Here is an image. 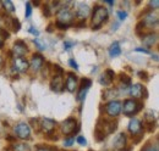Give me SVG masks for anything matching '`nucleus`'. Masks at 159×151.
<instances>
[{"label": "nucleus", "instance_id": "1", "mask_svg": "<svg viewBox=\"0 0 159 151\" xmlns=\"http://www.w3.org/2000/svg\"><path fill=\"white\" fill-rule=\"evenodd\" d=\"M108 16H109V12L104 6H102V5L94 6V11H93V16H92V28L93 29L100 28L102 24L108 19Z\"/></svg>", "mask_w": 159, "mask_h": 151}, {"label": "nucleus", "instance_id": "2", "mask_svg": "<svg viewBox=\"0 0 159 151\" xmlns=\"http://www.w3.org/2000/svg\"><path fill=\"white\" fill-rule=\"evenodd\" d=\"M74 12L66 6V4H65V6L64 7H61L59 9V11H58V14H57V17H58V22H57V26L60 27V28H67L70 24H71V22H72V19H74Z\"/></svg>", "mask_w": 159, "mask_h": 151}, {"label": "nucleus", "instance_id": "3", "mask_svg": "<svg viewBox=\"0 0 159 151\" xmlns=\"http://www.w3.org/2000/svg\"><path fill=\"white\" fill-rule=\"evenodd\" d=\"M142 109V104L137 102L134 99H127L124 102V113L126 116H134Z\"/></svg>", "mask_w": 159, "mask_h": 151}, {"label": "nucleus", "instance_id": "4", "mask_svg": "<svg viewBox=\"0 0 159 151\" xmlns=\"http://www.w3.org/2000/svg\"><path fill=\"white\" fill-rule=\"evenodd\" d=\"M55 76L50 83V88L55 92H60L64 88V79H62V70L59 66H55Z\"/></svg>", "mask_w": 159, "mask_h": 151}, {"label": "nucleus", "instance_id": "5", "mask_svg": "<svg viewBox=\"0 0 159 151\" xmlns=\"http://www.w3.org/2000/svg\"><path fill=\"white\" fill-rule=\"evenodd\" d=\"M121 111H122V105H121L120 101L113 100V101H110V102H108L105 105V112L108 113L109 116H111V117L119 116Z\"/></svg>", "mask_w": 159, "mask_h": 151}, {"label": "nucleus", "instance_id": "6", "mask_svg": "<svg viewBox=\"0 0 159 151\" xmlns=\"http://www.w3.org/2000/svg\"><path fill=\"white\" fill-rule=\"evenodd\" d=\"M30 67V62L23 57H15L12 60V70L16 72H26Z\"/></svg>", "mask_w": 159, "mask_h": 151}, {"label": "nucleus", "instance_id": "7", "mask_svg": "<svg viewBox=\"0 0 159 151\" xmlns=\"http://www.w3.org/2000/svg\"><path fill=\"white\" fill-rule=\"evenodd\" d=\"M15 133L17 134V136L20 139H23V140L25 139H30V136H31V128H30V126L27 123L21 122L19 124H16Z\"/></svg>", "mask_w": 159, "mask_h": 151}, {"label": "nucleus", "instance_id": "8", "mask_svg": "<svg viewBox=\"0 0 159 151\" xmlns=\"http://www.w3.org/2000/svg\"><path fill=\"white\" fill-rule=\"evenodd\" d=\"M39 127L42 128V131L44 133L49 134V133H52L55 129L57 122L53 121V119H50V118H42L39 121Z\"/></svg>", "mask_w": 159, "mask_h": 151}, {"label": "nucleus", "instance_id": "9", "mask_svg": "<svg viewBox=\"0 0 159 151\" xmlns=\"http://www.w3.org/2000/svg\"><path fill=\"white\" fill-rule=\"evenodd\" d=\"M91 84H92L91 79H88V78L82 79L81 85H80V90H79V93H77V100H79V101H83V100H84L86 94H87V92H88Z\"/></svg>", "mask_w": 159, "mask_h": 151}, {"label": "nucleus", "instance_id": "10", "mask_svg": "<svg viewBox=\"0 0 159 151\" xmlns=\"http://www.w3.org/2000/svg\"><path fill=\"white\" fill-rule=\"evenodd\" d=\"M76 126H77V122L75 118H67L61 123V132L64 134H71L75 131Z\"/></svg>", "mask_w": 159, "mask_h": 151}, {"label": "nucleus", "instance_id": "11", "mask_svg": "<svg viewBox=\"0 0 159 151\" xmlns=\"http://www.w3.org/2000/svg\"><path fill=\"white\" fill-rule=\"evenodd\" d=\"M77 83H79V78L75 76V73H67L66 82H65V87H66V89H67L70 93H72V92L76 90Z\"/></svg>", "mask_w": 159, "mask_h": 151}, {"label": "nucleus", "instance_id": "12", "mask_svg": "<svg viewBox=\"0 0 159 151\" xmlns=\"http://www.w3.org/2000/svg\"><path fill=\"white\" fill-rule=\"evenodd\" d=\"M143 93H144V87L142 84H139V83L131 85L130 89H129V94L131 96H134V97H136V99H141L143 96Z\"/></svg>", "mask_w": 159, "mask_h": 151}, {"label": "nucleus", "instance_id": "13", "mask_svg": "<svg viewBox=\"0 0 159 151\" xmlns=\"http://www.w3.org/2000/svg\"><path fill=\"white\" fill-rule=\"evenodd\" d=\"M89 14H91V9H89V6H88L87 4H83V2L79 4L77 10H76V16H77L79 19H87Z\"/></svg>", "mask_w": 159, "mask_h": 151}, {"label": "nucleus", "instance_id": "14", "mask_svg": "<svg viewBox=\"0 0 159 151\" xmlns=\"http://www.w3.org/2000/svg\"><path fill=\"white\" fill-rule=\"evenodd\" d=\"M43 63H44V57L42 56L40 54H34L32 58H31V68L33 70V71H39L40 67L43 66Z\"/></svg>", "mask_w": 159, "mask_h": 151}, {"label": "nucleus", "instance_id": "15", "mask_svg": "<svg viewBox=\"0 0 159 151\" xmlns=\"http://www.w3.org/2000/svg\"><path fill=\"white\" fill-rule=\"evenodd\" d=\"M143 24L147 27H156L158 24V15L157 12H149L148 15H146V17L143 19Z\"/></svg>", "mask_w": 159, "mask_h": 151}, {"label": "nucleus", "instance_id": "16", "mask_svg": "<svg viewBox=\"0 0 159 151\" xmlns=\"http://www.w3.org/2000/svg\"><path fill=\"white\" fill-rule=\"evenodd\" d=\"M129 131L132 135H136V134H139L142 132V124L137 118H132L129 123Z\"/></svg>", "mask_w": 159, "mask_h": 151}, {"label": "nucleus", "instance_id": "17", "mask_svg": "<svg viewBox=\"0 0 159 151\" xmlns=\"http://www.w3.org/2000/svg\"><path fill=\"white\" fill-rule=\"evenodd\" d=\"M114 77H115V73H114L111 70H107L103 75L100 76V78H99L100 84H103V85H105V87L109 85V84L113 82Z\"/></svg>", "mask_w": 159, "mask_h": 151}, {"label": "nucleus", "instance_id": "18", "mask_svg": "<svg viewBox=\"0 0 159 151\" xmlns=\"http://www.w3.org/2000/svg\"><path fill=\"white\" fill-rule=\"evenodd\" d=\"M12 53L16 55V57H22L27 53V46L23 41H17L14 48H12Z\"/></svg>", "mask_w": 159, "mask_h": 151}, {"label": "nucleus", "instance_id": "19", "mask_svg": "<svg viewBox=\"0 0 159 151\" xmlns=\"http://www.w3.org/2000/svg\"><path fill=\"white\" fill-rule=\"evenodd\" d=\"M108 53H109V56L110 57H118L121 54V48H120L119 41H114L109 49H108Z\"/></svg>", "mask_w": 159, "mask_h": 151}, {"label": "nucleus", "instance_id": "20", "mask_svg": "<svg viewBox=\"0 0 159 151\" xmlns=\"http://www.w3.org/2000/svg\"><path fill=\"white\" fill-rule=\"evenodd\" d=\"M114 145H115L116 149H122V148L126 146V134L125 133H120L119 135L115 138Z\"/></svg>", "mask_w": 159, "mask_h": 151}, {"label": "nucleus", "instance_id": "21", "mask_svg": "<svg viewBox=\"0 0 159 151\" xmlns=\"http://www.w3.org/2000/svg\"><path fill=\"white\" fill-rule=\"evenodd\" d=\"M157 39H158V37H157L156 33H154V34H153V33H149V34H147V36L143 37L142 41H143V44L147 45V46H153V45L157 43Z\"/></svg>", "mask_w": 159, "mask_h": 151}, {"label": "nucleus", "instance_id": "22", "mask_svg": "<svg viewBox=\"0 0 159 151\" xmlns=\"http://www.w3.org/2000/svg\"><path fill=\"white\" fill-rule=\"evenodd\" d=\"M1 5H2V7H4L7 12H10V14L15 12V6H14L12 1H10V0H4V1H1Z\"/></svg>", "mask_w": 159, "mask_h": 151}, {"label": "nucleus", "instance_id": "23", "mask_svg": "<svg viewBox=\"0 0 159 151\" xmlns=\"http://www.w3.org/2000/svg\"><path fill=\"white\" fill-rule=\"evenodd\" d=\"M14 151H32L31 146L26 143H16L14 145Z\"/></svg>", "mask_w": 159, "mask_h": 151}, {"label": "nucleus", "instance_id": "24", "mask_svg": "<svg viewBox=\"0 0 159 151\" xmlns=\"http://www.w3.org/2000/svg\"><path fill=\"white\" fill-rule=\"evenodd\" d=\"M116 95H118V89H107L103 96L105 100H109V99H114Z\"/></svg>", "mask_w": 159, "mask_h": 151}, {"label": "nucleus", "instance_id": "25", "mask_svg": "<svg viewBox=\"0 0 159 151\" xmlns=\"http://www.w3.org/2000/svg\"><path fill=\"white\" fill-rule=\"evenodd\" d=\"M141 151H159L158 150V146L157 145H153V144H147L143 149Z\"/></svg>", "mask_w": 159, "mask_h": 151}, {"label": "nucleus", "instance_id": "26", "mask_svg": "<svg viewBox=\"0 0 159 151\" xmlns=\"http://www.w3.org/2000/svg\"><path fill=\"white\" fill-rule=\"evenodd\" d=\"M31 15H32V5H31V2H26V12H25V16L28 19V17H31Z\"/></svg>", "mask_w": 159, "mask_h": 151}, {"label": "nucleus", "instance_id": "27", "mask_svg": "<svg viewBox=\"0 0 159 151\" xmlns=\"http://www.w3.org/2000/svg\"><path fill=\"white\" fill-rule=\"evenodd\" d=\"M116 15H118V17H119L120 21H124V19L127 17V12H126V11H122V10H119V11L116 12Z\"/></svg>", "mask_w": 159, "mask_h": 151}, {"label": "nucleus", "instance_id": "28", "mask_svg": "<svg viewBox=\"0 0 159 151\" xmlns=\"http://www.w3.org/2000/svg\"><path fill=\"white\" fill-rule=\"evenodd\" d=\"M74 141H75V138H74V136H70V138H67V139L64 141V145H65V146H71V145L74 144Z\"/></svg>", "mask_w": 159, "mask_h": 151}, {"label": "nucleus", "instance_id": "29", "mask_svg": "<svg viewBox=\"0 0 159 151\" xmlns=\"http://www.w3.org/2000/svg\"><path fill=\"white\" fill-rule=\"evenodd\" d=\"M75 44H76L75 41H65V43H64V48H65V50H69V49L72 48Z\"/></svg>", "mask_w": 159, "mask_h": 151}, {"label": "nucleus", "instance_id": "30", "mask_svg": "<svg viewBox=\"0 0 159 151\" xmlns=\"http://www.w3.org/2000/svg\"><path fill=\"white\" fill-rule=\"evenodd\" d=\"M69 65H70L72 68H75V70H79V65H77V62H76L74 58H70V60H69Z\"/></svg>", "mask_w": 159, "mask_h": 151}, {"label": "nucleus", "instance_id": "31", "mask_svg": "<svg viewBox=\"0 0 159 151\" xmlns=\"http://www.w3.org/2000/svg\"><path fill=\"white\" fill-rule=\"evenodd\" d=\"M36 151H55L52 146H39Z\"/></svg>", "mask_w": 159, "mask_h": 151}, {"label": "nucleus", "instance_id": "32", "mask_svg": "<svg viewBox=\"0 0 159 151\" xmlns=\"http://www.w3.org/2000/svg\"><path fill=\"white\" fill-rule=\"evenodd\" d=\"M77 143H79L80 145H87V140H86L84 136H79L77 138Z\"/></svg>", "mask_w": 159, "mask_h": 151}, {"label": "nucleus", "instance_id": "33", "mask_svg": "<svg viewBox=\"0 0 159 151\" xmlns=\"http://www.w3.org/2000/svg\"><path fill=\"white\" fill-rule=\"evenodd\" d=\"M28 32H30L31 34H33V36H39V32H38V31H37L34 27H30Z\"/></svg>", "mask_w": 159, "mask_h": 151}, {"label": "nucleus", "instance_id": "34", "mask_svg": "<svg viewBox=\"0 0 159 151\" xmlns=\"http://www.w3.org/2000/svg\"><path fill=\"white\" fill-rule=\"evenodd\" d=\"M34 44H36V45H37V46L39 48V50H43V49L45 48V45L40 43V40H39V39H36V40H34Z\"/></svg>", "mask_w": 159, "mask_h": 151}, {"label": "nucleus", "instance_id": "35", "mask_svg": "<svg viewBox=\"0 0 159 151\" xmlns=\"http://www.w3.org/2000/svg\"><path fill=\"white\" fill-rule=\"evenodd\" d=\"M149 6H151V7L157 9V7L159 6V1L158 0H153V1H151V2H149Z\"/></svg>", "mask_w": 159, "mask_h": 151}, {"label": "nucleus", "instance_id": "36", "mask_svg": "<svg viewBox=\"0 0 159 151\" xmlns=\"http://www.w3.org/2000/svg\"><path fill=\"white\" fill-rule=\"evenodd\" d=\"M136 51H139V53H144V54H151V53H149V50L143 49V48H136Z\"/></svg>", "mask_w": 159, "mask_h": 151}, {"label": "nucleus", "instance_id": "37", "mask_svg": "<svg viewBox=\"0 0 159 151\" xmlns=\"http://www.w3.org/2000/svg\"><path fill=\"white\" fill-rule=\"evenodd\" d=\"M105 2H107L108 5H110V6H113V5H114V1H113V0H107Z\"/></svg>", "mask_w": 159, "mask_h": 151}, {"label": "nucleus", "instance_id": "38", "mask_svg": "<svg viewBox=\"0 0 159 151\" xmlns=\"http://www.w3.org/2000/svg\"><path fill=\"white\" fill-rule=\"evenodd\" d=\"M1 43H2V39H1V37H0V45H1Z\"/></svg>", "mask_w": 159, "mask_h": 151}]
</instances>
